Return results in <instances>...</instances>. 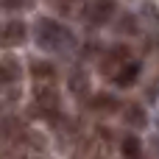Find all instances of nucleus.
Returning <instances> with one entry per match:
<instances>
[{
  "label": "nucleus",
  "mask_w": 159,
  "mask_h": 159,
  "mask_svg": "<svg viewBox=\"0 0 159 159\" xmlns=\"http://www.w3.org/2000/svg\"><path fill=\"white\" fill-rule=\"evenodd\" d=\"M28 36H31V31H28V25L22 20H17V17L0 20V50L20 48V45L28 42Z\"/></svg>",
  "instance_id": "4"
},
{
  "label": "nucleus",
  "mask_w": 159,
  "mask_h": 159,
  "mask_svg": "<svg viewBox=\"0 0 159 159\" xmlns=\"http://www.w3.org/2000/svg\"><path fill=\"white\" fill-rule=\"evenodd\" d=\"M117 17V3L115 0H92L84 11V20L89 28H103L109 22H115Z\"/></svg>",
  "instance_id": "5"
},
{
  "label": "nucleus",
  "mask_w": 159,
  "mask_h": 159,
  "mask_svg": "<svg viewBox=\"0 0 159 159\" xmlns=\"http://www.w3.org/2000/svg\"><path fill=\"white\" fill-rule=\"evenodd\" d=\"M34 45L42 53H48V56H64V53H70L78 45V39H75L73 28H67L61 20L39 17L34 22Z\"/></svg>",
  "instance_id": "1"
},
{
  "label": "nucleus",
  "mask_w": 159,
  "mask_h": 159,
  "mask_svg": "<svg viewBox=\"0 0 159 159\" xmlns=\"http://www.w3.org/2000/svg\"><path fill=\"white\" fill-rule=\"evenodd\" d=\"M20 87H22V64L17 61V56L3 53L0 56V95L17 98Z\"/></svg>",
  "instance_id": "3"
},
{
  "label": "nucleus",
  "mask_w": 159,
  "mask_h": 159,
  "mask_svg": "<svg viewBox=\"0 0 159 159\" xmlns=\"http://www.w3.org/2000/svg\"><path fill=\"white\" fill-rule=\"evenodd\" d=\"M45 3H48V8L56 11V14H61V17H73L78 0H45Z\"/></svg>",
  "instance_id": "12"
},
{
  "label": "nucleus",
  "mask_w": 159,
  "mask_h": 159,
  "mask_svg": "<svg viewBox=\"0 0 159 159\" xmlns=\"http://www.w3.org/2000/svg\"><path fill=\"white\" fill-rule=\"evenodd\" d=\"M101 61H98V70H101V75H106V78H112L120 67H126L129 61H134L137 56H134V50L126 45V42H115V45H109L106 50H101V56H98Z\"/></svg>",
  "instance_id": "2"
},
{
  "label": "nucleus",
  "mask_w": 159,
  "mask_h": 159,
  "mask_svg": "<svg viewBox=\"0 0 159 159\" xmlns=\"http://www.w3.org/2000/svg\"><path fill=\"white\" fill-rule=\"evenodd\" d=\"M34 0H0V11H20V8H28Z\"/></svg>",
  "instance_id": "14"
},
{
  "label": "nucleus",
  "mask_w": 159,
  "mask_h": 159,
  "mask_svg": "<svg viewBox=\"0 0 159 159\" xmlns=\"http://www.w3.org/2000/svg\"><path fill=\"white\" fill-rule=\"evenodd\" d=\"M140 75H143V61L134 59V61H129L126 67H120L109 81H112V87H117V89H131V87H137Z\"/></svg>",
  "instance_id": "7"
},
{
  "label": "nucleus",
  "mask_w": 159,
  "mask_h": 159,
  "mask_svg": "<svg viewBox=\"0 0 159 159\" xmlns=\"http://www.w3.org/2000/svg\"><path fill=\"white\" fill-rule=\"evenodd\" d=\"M120 117H123V123H126L129 129H134V131H140V129L148 126V112H145V106H143L140 101H129V103H123Z\"/></svg>",
  "instance_id": "8"
},
{
  "label": "nucleus",
  "mask_w": 159,
  "mask_h": 159,
  "mask_svg": "<svg viewBox=\"0 0 159 159\" xmlns=\"http://www.w3.org/2000/svg\"><path fill=\"white\" fill-rule=\"evenodd\" d=\"M28 73H31L34 87H39V84H56V78H59L53 61H48V59H36V61H31Z\"/></svg>",
  "instance_id": "9"
},
{
  "label": "nucleus",
  "mask_w": 159,
  "mask_h": 159,
  "mask_svg": "<svg viewBox=\"0 0 159 159\" xmlns=\"http://www.w3.org/2000/svg\"><path fill=\"white\" fill-rule=\"evenodd\" d=\"M117 145H120V157L123 159H143V140L137 134H123Z\"/></svg>",
  "instance_id": "10"
},
{
  "label": "nucleus",
  "mask_w": 159,
  "mask_h": 159,
  "mask_svg": "<svg viewBox=\"0 0 159 159\" xmlns=\"http://www.w3.org/2000/svg\"><path fill=\"white\" fill-rule=\"evenodd\" d=\"M70 92H73L75 98H87V92H89V75H87L81 67L70 73Z\"/></svg>",
  "instance_id": "11"
},
{
  "label": "nucleus",
  "mask_w": 159,
  "mask_h": 159,
  "mask_svg": "<svg viewBox=\"0 0 159 159\" xmlns=\"http://www.w3.org/2000/svg\"><path fill=\"white\" fill-rule=\"evenodd\" d=\"M115 28H117V34H137V17L134 14H123V17L115 20Z\"/></svg>",
  "instance_id": "13"
},
{
  "label": "nucleus",
  "mask_w": 159,
  "mask_h": 159,
  "mask_svg": "<svg viewBox=\"0 0 159 159\" xmlns=\"http://www.w3.org/2000/svg\"><path fill=\"white\" fill-rule=\"evenodd\" d=\"M87 106H89V112H95L101 117H109V115H120L123 101L117 95H112V92H98V95H92L87 101Z\"/></svg>",
  "instance_id": "6"
}]
</instances>
